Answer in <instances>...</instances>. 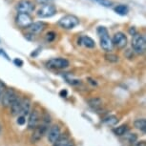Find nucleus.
<instances>
[{"label": "nucleus", "mask_w": 146, "mask_h": 146, "mask_svg": "<svg viewBox=\"0 0 146 146\" xmlns=\"http://www.w3.org/2000/svg\"><path fill=\"white\" fill-rule=\"evenodd\" d=\"M50 117L48 115H45V117L43 118V122L41 124H38L36 127L34 129L33 135L31 137V141L32 143L38 142L42 137L45 136L47 131L49 129V124H50Z\"/></svg>", "instance_id": "1"}, {"label": "nucleus", "mask_w": 146, "mask_h": 146, "mask_svg": "<svg viewBox=\"0 0 146 146\" xmlns=\"http://www.w3.org/2000/svg\"><path fill=\"white\" fill-rule=\"evenodd\" d=\"M96 33H98V36H100V46L106 53H111L114 48L113 45L112 39L109 35L108 30L105 27L100 26L96 29Z\"/></svg>", "instance_id": "2"}, {"label": "nucleus", "mask_w": 146, "mask_h": 146, "mask_svg": "<svg viewBox=\"0 0 146 146\" xmlns=\"http://www.w3.org/2000/svg\"><path fill=\"white\" fill-rule=\"evenodd\" d=\"M79 24V18L74 15H66L58 20V25L64 30H72Z\"/></svg>", "instance_id": "3"}, {"label": "nucleus", "mask_w": 146, "mask_h": 146, "mask_svg": "<svg viewBox=\"0 0 146 146\" xmlns=\"http://www.w3.org/2000/svg\"><path fill=\"white\" fill-rule=\"evenodd\" d=\"M132 48L137 54H142L146 50V40L144 35L140 34H136L132 39Z\"/></svg>", "instance_id": "4"}, {"label": "nucleus", "mask_w": 146, "mask_h": 146, "mask_svg": "<svg viewBox=\"0 0 146 146\" xmlns=\"http://www.w3.org/2000/svg\"><path fill=\"white\" fill-rule=\"evenodd\" d=\"M17 98H18V95H17V93L15 92V89H13V88H7V89L5 90L4 94L2 95L0 101H1L2 105L4 107H10Z\"/></svg>", "instance_id": "5"}, {"label": "nucleus", "mask_w": 146, "mask_h": 146, "mask_svg": "<svg viewBox=\"0 0 146 146\" xmlns=\"http://www.w3.org/2000/svg\"><path fill=\"white\" fill-rule=\"evenodd\" d=\"M70 62L66 58H62V57H56V58H52L48 60L46 63V66L49 69L52 70H62V69H66L69 67Z\"/></svg>", "instance_id": "6"}, {"label": "nucleus", "mask_w": 146, "mask_h": 146, "mask_svg": "<svg viewBox=\"0 0 146 146\" xmlns=\"http://www.w3.org/2000/svg\"><path fill=\"white\" fill-rule=\"evenodd\" d=\"M56 13V8L52 4H45L37 11L36 15L40 18H49Z\"/></svg>", "instance_id": "7"}, {"label": "nucleus", "mask_w": 146, "mask_h": 146, "mask_svg": "<svg viewBox=\"0 0 146 146\" xmlns=\"http://www.w3.org/2000/svg\"><path fill=\"white\" fill-rule=\"evenodd\" d=\"M15 23L20 28L26 29L33 23V18L29 13H18L15 16Z\"/></svg>", "instance_id": "8"}, {"label": "nucleus", "mask_w": 146, "mask_h": 146, "mask_svg": "<svg viewBox=\"0 0 146 146\" xmlns=\"http://www.w3.org/2000/svg\"><path fill=\"white\" fill-rule=\"evenodd\" d=\"M15 9L17 10L18 13H29L30 15V13L35 11V6L31 0H21V1H19L17 5H16Z\"/></svg>", "instance_id": "9"}, {"label": "nucleus", "mask_w": 146, "mask_h": 146, "mask_svg": "<svg viewBox=\"0 0 146 146\" xmlns=\"http://www.w3.org/2000/svg\"><path fill=\"white\" fill-rule=\"evenodd\" d=\"M112 42H113V45L117 47V49H124L126 46H127V36L121 32H118V33H115L114 37L112 39Z\"/></svg>", "instance_id": "10"}, {"label": "nucleus", "mask_w": 146, "mask_h": 146, "mask_svg": "<svg viewBox=\"0 0 146 146\" xmlns=\"http://www.w3.org/2000/svg\"><path fill=\"white\" fill-rule=\"evenodd\" d=\"M61 136V130L58 125L54 124L52 125L50 128L47 131V137H48V141L50 143H54L57 139H59V137Z\"/></svg>", "instance_id": "11"}, {"label": "nucleus", "mask_w": 146, "mask_h": 146, "mask_svg": "<svg viewBox=\"0 0 146 146\" xmlns=\"http://www.w3.org/2000/svg\"><path fill=\"white\" fill-rule=\"evenodd\" d=\"M29 119H28V129H34L36 127L39 123L40 120V114L37 110H33V111L29 114Z\"/></svg>", "instance_id": "12"}, {"label": "nucleus", "mask_w": 146, "mask_h": 146, "mask_svg": "<svg viewBox=\"0 0 146 146\" xmlns=\"http://www.w3.org/2000/svg\"><path fill=\"white\" fill-rule=\"evenodd\" d=\"M46 23H44L42 21H37V22H33V23L30 25L28 28L30 34L32 35H37V34H40L42 33L44 30L46 28Z\"/></svg>", "instance_id": "13"}, {"label": "nucleus", "mask_w": 146, "mask_h": 146, "mask_svg": "<svg viewBox=\"0 0 146 146\" xmlns=\"http://www.w3.org/2000/svg\"><path fill=\"white\" fill-rule=\"evenodd\" d=\"M22 98H18L13 101V103L10 106L11 108V114L13 115H19L21 112V106H22Z\"/></svg>", "instance_id": "14"}, {"label": "nucleus", "mask_w": 146, "mask_h": 146, "mask_svg": "<svg viewBox=\"0 0 146 146\" xmlns=\"http://www.w3.org/2000/svg\"><path fill=\"white\" fill-rule=\"evenodd\" d=\"M78 45H83V46L86 47V48L93 49L96 47V43H95V41H94L93 38L85 35V36H81L80 38H79Z\"/></svg>", "instance_id": "15"}, {"label": "nucleus", "mask_w": 146, "mask_h": 146, "mask_svg": "<svg viewBox=\"0 0 146 146\" xmlns=\"http://www.w3.org/2000/svg\"><path fill=\"white\" fill-rule=\"evenodd\" d=\"M31 112V100L28 98H24L22 100V106H21V112L20 115H27Z\"/></svg>", "instance_id": "16"}, {"label": "nucleus", "mask_w": 146, "mask_h": 146, "mask_svg": "<svg viewBox=\"0 0 146 146\" xmlns=\"http://www.w3.org/2000/svg\"><path fill=\"white\" fill-rule=\"evenodd\" d=\"M88 105L94 110H98L102 105V100L100 98H94L88 100Z\"/></svg>", "instance_id": "17"}, {"label": "nucleus", "mask_w": 146, "mask_h": 146, "mask_svg": "<svg viewBox=\"0 0 146 146\" xmlns=\"http://www.w3.org/2000/svg\"><path fill=\"white\" fill-rule=\"evenodd\" d=\"M114 11L117 13V15H119L121 16H124V15H127V13H129V8L127 5L119 4L114 8Z\"/></svg>", "instance_id": "18"}, {"label": "nucleus", "mask_w": 146, "mask_h": 146, "mask_svg": "<svg viewBox=\"0 0 146 146\" xmlns=\"http://www.w3.org/2000/svg\"><path fill=\"white\" fill-rule=\"evenodd\" d=\"M113 132H114V134L117 135V136L121 137L128 132V126L127 125H120V126H118V127H115L113 129Z\"/></svg>", "instance_id": "19"}, {"label": "nucleus", "mask_w": 146, "mask_h": 146, "mask_svg": "<svg viewBox=\"0 0 146 146\" xmlns=\"http://www.w3.org/2000/svg\"><path fill=\"white\" fill-rule=\"evenodd\" d=\"M134 126L139 130L145 132L146 131V120L145 118H139V119L135 120Z\"/></svg>", "instance_id": "20"}, {"label": "nucleus", "mask_w": 146, "mask_h": 146, "mask_svg": "<svg viewBox=\"0 0 146 146\" xmlns=\"http://www.w3.org/2000/svg\"><path fill=\"white\" fill-rule=\"evenodd\" d=\"M69 141H70V139H69L68 136H66V135H61V136L59 137V139L54 143H53V146H66L68 144Z\"/></svg>", "instance_id": "21"}, {"label": "nucleus", "mask_w": 146, "mask_h": 146, "mask_svg": "<svg viewBox=\"0 0 146 146\" xmlns=\"http://www.w3.org/2000/svg\"><path fill=\"white\" fill-rule=\"evenodd\" d=\"M104 122L107 123L108 125H115L117 123V118L115 115H110V117H107L104 119Z\"/></svg>", "instance_id": "22"}, {"label": "nucleus", "mask_w": 146, "mask_h": 146, "mask_svg": "<svg viewBox=\"0 0 146 146\" xmlns=\"http://www.w3.org/2000/svg\"><path fill=\"white\" fill-rule=\"evenodd\" d=\"M105 59L107 60V61H109V62L115 63V62H117L118 61V56H115V54H114L108 53V54H105Z\"/></svg>", "instance_id": "23"}, {"label": "nucleus", "mask_w": 146, "mask_h": 146, "mask_svg": "<svg viewBox=\"0 0 146 146\" xmlns=\"http://www.w3.org/2000/svg\"><path fill=\"white\" fill-rule=\"evenodd\" d=\"M45 37H46V40L48 41V42H53V41L56 39V34L54 32H49L46 34Z\"/></svg>", "instance_id": "24"}, {"label": "nucleus", "mask_w": 146, "mask_h": 146, "mask_svg": "<svg viewBox=\"0 0 146 146\" xmlns=\"http://www.w3.org/2000/svg\"><path fill=\"white\" fill-rule=\"evenodd\" d=\"M94 1L98 2V4H100L101 6L106 7V8H110L112 6V2L110 0H94Z\"/></svg>", "instance_id": "25"}, {"label": "nucleus", "mask_w": 146, "mask_h": 146, "mask_svg": "<svg viewBox=\"0 0 146 146\" xmlns=\"http://www.w3.org/2000/svg\"><path fill=\"white\" fill-rule=\"evenodd\" d=\"M16 122H17V124L18 125H24L25 124V122H26V118L24 115H19L18 118H17V120H16Z\"/></svg>", "instance_id": "26"}, {"label": "nucleus", "mask_w": 146, "mask_h": 146, "mask_svg": "<svg viewBox=\"0 0 146 146\" xmlns=\"http://www.w3.org/2000/svg\"><path fill=\"white\" fill-rule=\"evenodd\" d=\"M6 89H7V87H6V85H5V83H3V82L0 80V100H1V96L4 94Z\"/></svg>", "instance_id": "27"}, {"label": "nucleus", "mask_w": 146, "mask_h": 146, "mask_svg": "<svg viewBox=\"0 0 146 146\" xmlns=\"http://www.w3.org/2000/svg\"><path fill=\"white\" fill-rule=\"evenodd\" d=\"M13 63L17 66V67H22L24 64V62H23V60L20 59V58H15V60H13Z\"/></svg>", "instance_id": "28"}, {"label": "nucleus", "mask_w": 146, "mask_h": 146, "mask_svg": "<svg viewBox=\"0 0 146 146\" xmlns=\"http://www.w3.org/2000/svg\"><path fill=\"white\" fill-rule=\"evenodd\" d=\"M0 56L5 57V58H6L7 60H10L9 56H8V54H6V52H5V51L3 50V49H1V48H0Z\"/></svg>", "instance_id": "29"}, {"label": "nucleus", "mask_w": 146, "mask_h": 146, "mask_svg": "<svg viewBox=\"0 0 146 146\" xmlns=\"http://www.w3.org/2000/svg\"><path fill=\"white\" fill-rule=\"evenodd\" d=\"M36 1H37V3L45 5V4H49L51 1H53V0H36Z\"/></svg>", "instance_id": "30"}, {"label": "nucleus", "mask_w": 146, "mask_h": 146, "mask_svg": "<svg viewBox=\"0 0 146 146\" xmlns=\"http://www.w3.org/2000/svg\"><path fill=\"white\" fill-rule=\"evenodd\" d=\"M68 95V92H67V90H61L59 92V96H62V98H66Z\"/></svg>", "instance_id": "31"}, {"label": "nucleus", "mask_w": 146, "mask_h": 146, "mask_svg": "<svg viewBox=\"0 0 146 146\" xmlns=\"http://www.w3.org/2000/svg\"><path fill=\"white\" fill-rule=\"evenodd\" d=\"M129 34H130L132 36H134L135 35L137 34V31H136V29L134 28V27H131L130 29H129Z\"/></svg>", "instance_id": "32"}, {"label": "nucleus", "mask_w": 146, "mask_h": 146, "mask_svg": "<svg viewBox=\"0 0 146 146\" xmlns=\"http://www.w3.org/2000/svg\"><path fill=\"white\" fill-rule=\"evenodd\" d=\"M66 146H75V145H74V143H73V142H72V141H71V140H70V141H69V142H68V144H67V145H66Z\"/></svg>", "instance_id": "33"}]
</instances>
